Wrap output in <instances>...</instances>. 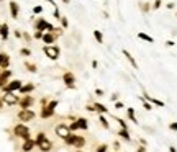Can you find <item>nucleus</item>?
<instances>
[{
    "label": "nucleus",
    "mask_w": 177,
    "mask_h": 152,
    "mask_svg": "<svg viewBox=\"0 0 177 152\" xmlns=\"http://www.w3.org/2000/svg\"><path fill=\"white\" fill-rule=\"evenodd\" d=\"M36 146L40 147L43 152H49L51 149H53V142H51V141L46 137V134H43V133H40L36 136Z\"/></svg>",
    "instance_id": "nucleus-1"
},
{
    "label": "nucleus",
    "mask_w": 177,
    "mask_h": 152,
    "mask_svg": "<svg viewBox=\"0 0 177 152\" xmlns=\"http://www.w3.org/2000/svg\"><path fill=\"white\" fill-rule=\"evenodd\" d=\"M13 133H15V136L18 137H23V139H30V129L25 126V124H16L15 129H13Z\"/></svg>",
    "instance_id": "nucleus-2"
},
{
    "label": "nucleus",
    "mask_w": 177,
    "mask_h": 152,
    "mask_svg": "<svg viewBox=\"0 0 177 152\" xmlns=\"http://www.w3.org/2000/svg\"><path fill=\"white\" fill-rule=\"evenodd\" d=\"M54 131H56V136L61 137V139H67V136L71 134V129H69V126H66V124H58Z\"/></svg>",
    "instance_id": "nucleus-3"
},
{
    "label": "nucleus",
    "mask_w": 177,
    "mask_h": 152,
    "mask_svg": "<svg viewBox=\"0 0 177 152\" xmlns=\"http://www.w3.org/2000/svg\"><path fill=\"white\" fill-rule=\"evenodd\" d=\"M56 106H58V102H56V100H53L49 105L43 108V111H41V118H49V116H53L54 115V108H56Z\"/></svg>",
    "instance_id": "nucleus-4"
},
{
    "label": "nucleus",
    "mask_w": 177,
    "mask_h": 152,
    "mask_svg": "<svg viewBox=\"0 0 177 152\" xmlns=\"http://www.w3.org/2000/svg\"><path fill=\"white\" fill-rule=\"evenodd\" d=\"M44 54H46L49 59L56 61L59 57V47L58 46H44Z\"/></svg>",
    "instance_id": "nucleus-5"
},
{
    "label": "nucleus",
    "mask_w": 177,
    "mask_h": 152,
    "mask_svg": "<svg viewBox=\"0 0 177 152\" xmlns=\"http://www.w3.org/2000/svg\"><path fill=\"white\" fill-rule=\"evenodd\" d=\"M3 102H5L7 105H16V103L20 102V98L13 92H5V95H3Z\"/></svg>",
    "instance_id": "nucleus-6"
},
{
    "label": "nucleus",
    "mask_w": 177,
    "mask_h": 152,
    "mask_svg": "<svg viewBox=\"0 0 177 152\" xmlns=\"http://www.w3.org/2000/svg\"><path fill=\"white\" fill-rule=\"evenodd\" d=\"M18 118L22 119L23 123L31 121V119L34 118V111H31V110H22V111L18 113Z\"/></svg>",
    "instance_id": "nucleus-7"
},
{
    "label": "nucleus",
    "mask_w": 177,
    "mask_h": 152,
    "mask_svg": "<svg viewBox=\"0 0 177 152\" xmlns=\"http://www.w3.org/2000/svg\"><path fill=\"white\" fill-rule=\"evenodd\" d=\"M62 82H64L67 87H74V84H75V77H74V74H71V72H66L64 75H62Z\"/></svg>",
    "instance_id": "nucleus-8"
},
{
    "label": "nucleus",
    "mask_w": 177,
    "mask_h": 152,
    "mask_svg": "<svg viewBox=\"0 0 177 152\" xmlns=\"http://www.w3.org/2000/svg\"><path fill=\"white\" fill-rule=\"evenodd\" d=\"M22 87H23V85H22V82H20V80H13V82H10V84L7 85V87H3V88H5V92H15V90H20Z\"/></svg>",
    "instance_id": "nucleus-9"
},
{
    "label": "nucleus",
    "mask_w": 177,
    "mask_h": 152,
    "mask_svg": "<svg viewBox=\"0 0 177 152\" xmlns=\"http://www.w3.org/2000/svg\"><path fill=\"white\" fill-rule=\"evenodd\" d=\"M36 146V141H33V139H26L25 142H23V152H30L31 149H33V147Z\"/></svg>",
    "instance_id": "nucleus-10"
},
{
    "label": "nucleus",
    "mask_w": 177,
    "mask_h": 152,
    "mask_svg": "<svg viewBox=\"0 0 177 152\" xmlns=\"http://www.w3.org/2000/svg\"><path fill=\"white\" fill-rule=\"evenodd\" d=\"M20 105H22L23 110H28L31 105H33V98L31 96H25L23 100H20Z\"/></svg>",
    "instance_id": "nucleus-11"
},
{
    "label": "nucleus",
    "mask_w": 177,
    "mask_h": 152,
    "mask_svg": "<svg viewBox=\"0 0 177 152\" xmlns=\"http://www.w3.org/2000/svg\"><path fill=\"white\" fill-rule=\"evenodd\" d=\"M123 54H125V57H126V59H128V62H130V64H131V65H133V67H134V69H138V64H136V61H134V57H133V56H131V54H130V53H128V51H126V49H123Z\"/></svg>",
    "instance_id": "nucleus-12"
},
{
    "label": "nucleus",
    "mask_w": 177,
    "mask_h": 152,
    "mask_svg": "<svg viewBox=\"0 0 177 152\" xmlns=\"http://www.w3.org/2000/svg\"><path fill=\"white\" fill-rule=\"evenodd\" d=\"M144 100L149 103H152V105H158V106H164V102H161V100H156V98H152V96H149V95H144Z\"/></svg>",
    "instance_id": "nucleus-13"
},
{
    "label": "nucleus",
    "mask_w": 177,
    "mask_h": 152,
    "mask_svg": "<svg viewBox=\"0 0 177 152\" xmlns=\"http://www.w3.org/2000/svg\"><path fill=\"white\" fill-rule=\"evenodd\" d=\"M77 137L79 136H75V134H69V136H67V139H64L66 141V144H67V146H74V144H75V141H77Z\"/></svg>",
    "instance_id": "nucleus-14"
},
{
    "label": "nucleus",
    "mask_w": 177,
    "mask_h": 152,
    "mask_svg": "<svg viewBox=\"0 0 177 152\" xmlns=\"http://www.w3.org/2000/svg\"><path fill=\"white\" fill-rule=\"evenodd\" d=\"M77 124H79V129H89V123H87L85 118H79Z\"/></svg>",
    "instance_id": "nucleus-15"
},
{
    "label": "nucleus",
    "mask_w": 177,
    "mask_h": 152,
    "mask_svg": "<svg viewBox=\"0 0 177 152\" xmlns=\"http://www.w3.org/2000/svg\"><path fill=\"white\" fill-rule=\"evenodd\" d=\"M38 30H53V25H49V23H46V22H43V20H41L40 23H38Z\"/></svg>",
    "instance_id": "nucleus-16"
},
{
    "label": "nucleus",
    "mask_w": 177,
    "mask_h": 152,
    "mask_svg": "<svg viewBox=\"0 0 177 152\" xmlns=\"http://www.w3.org/2000/svg\"><path fill=\"white\" fill-rule=\"evenodd\" d=\"M118 136H121L125 141H130L131 137H130V133H128V129H120L118 131Z\"/></svg>",
    "instance_id": "nucleus-17"
},
{
    "label": "nucleus",
    "mask_w": 177,
    "mask_h": 152,
    "mask_svg": "<svg viewBox=\"0 0 177 152\" xmlns=\"http://www.w3.org/2000/svg\"><path fill=\"white\" fill-rule=\"evenodd\" d=\"M138 38L140 39H144V41H148V43H154V39H152L149 34H146V33H138Z\"/></svg>",
    "instance_id": "nucleus-18"
},
{
    "label": "nucleus",
    "mask_w": 177,
    "mask_h": 152,
    "mask_svg": "<svg viewBox=\"0 0 177 152\" xmlns=\"http://www.w3.org/2000/svg\"><path fill=\"white\" fill-rule=\"evenodd\" d=\"M33 88H34V85L33 84H28V85H23V87L20 88V92H22V93H30Z\"/></svg>",
    "instance_id": "nucleus-19"
},
{
    "label": "nucleus",
    "mask_w": 177,
    "mask_h": 152,
    "mask_svg": "<svg viewBox=\"0 0 177 152\" xmlns=\"http://www.w3.org/2000/svg\"><path fill=\"white\" fill-rule=\"evenodd\" d=\"M84 144H85V139L79 136V137H77V141H75V144H74V147H75V149H81V147L84 146Z\"/></svg>",
    "instance_id": "nucleus-20"
},
{
    "label": "nucleus",
    "mask_w": 177,
    "mask_h": 152,
    "mask_svg": "<svg viewBox=\"0 0 177 152\" xmlns=\"http://www.w3.org/2000/svg\"><path fill=\"white\" fill-rule=\"evenodd\" d=\"M93 108H95V111H100V113H107V111H108V110H107V106L100 105V103H95V105H93Z\"/></svg>",
    "instance_id": "nucleus-21"
},
{
    "label": "nucleus",
    "mask_w": 177,
    "mask_h": 152,
    "mask_svg": "<svg viewBox=\"0 0 177 152\" xmlns=\"http://www.w3.org/2000/svg\"><path fill=\"white\" fill-rule=\"evenodd\" d=\"M126 111H128V118H130V119H131V121H133V123H138L136 116H134V110H133V108H128Z\"/></svg>",
    "instance_id": "nucleus-22"
},
{
    "label": "nucleus",
    "mask_w": 177,
    "mask_h": 152,
    "mask_svg": "<svg viewBox=\"0 0 177 152\" xmlns=\"http://www.w3.org/2000/svg\"><path fill=\"white\" fill-rule=\"evenodd\" d=\"M43 41H44L46 44H51V43L54 41V36H53V34H49V33H48V34H43Z\"/></svg>",
    "instance_id": "nucleus-23"
},
{
    "label": "nucleus",
    "mask_w": 177,
    "mask_h": 152,
    "mask_svg": "<svg viewBox=\"0 0 177 152\" xmlns=\"http://www.w3.org/2000/svg\"><path fill=\"white\" fill-rule=\"evenodd\" d=\"M140 100L143 102V106H144V110H148V111H149V110H152L151 103H149V102H146V100H144V96H140Z\"/></svg>",
    "instance_id": "nucleus-24"
},
{
    "label": "nucleus",
    "mask_w": 177,
    "mask_h": 152,
    "mask_svg": "<svg viewBox=\"0 0 177 152\" xmlns=\"http://www.w3.org/2000/svg\"><path fill=\"white\" fill-rule=\"evenodd\" d=\"M10 8H12V15H13V18H16V15H18V8H16V3H10Z\"/></svg>",
    "instance_id": "nucleus-25"
},
{
    "label": "nucleus",
    "mask_w": 177,
    "mask_h": 152,
    "mask_svg": "<svg viewBox=\"0 0 177 152\" xmlns=\"http://www.w3.org/2000/svg\"><path fill=\"white\" fill-rule=\"evenodd\" d=\"M93 36H95V39L99 41L100 44L103 43V36H102V33H100V31H93Z\"/></svg>",
    "instance_id": "nucleus-26"
},
{
    "label": "nucleus",
    "mask_w": 177,
    "mask_h": 152,
    "mask_svg": "<svg viewBox=\"0 0 177 152\" xmlns=\"http://www.w3.org/2000/svg\"><path fill=\"white\" fill-rule=\"evenodd\" d=\"M100 123H102V126L105 128V129H108V128H110V124H108V121H107V118H105V116H102V115H100Z\"/></svg>",
    "instance_id": "nucleus-27"
},
{
    "label": "nucleus",
    "mask_w": 177,
    "mask_h": 152,
    "mask_svg": "<svg viewBox=\"0 0 177 152\" xmlns=\"http://www.w3.org/2000/svg\"><path fill=\"white\" fill-rule=\"evenodd\" d=\"M0 34H2V38H7V34H8V26L3 25L2 28H0Z\"/></svg>",
    "instance_id": "nucleus-28"
},
{
    "label": "nucleus",
    "mask_w": 177,
    "mask_h": 152,
    "mask_svg": "<svg viewBox=\"0 0 177 152\" xmlns=\"http://www.w3.org/2000/svg\"><path fill=\"white\" fill-rule=\"evenodd\" d=\"M117 121L120 123V126H121V129H128V124L123 121V119H120V118H117Z\"/></svg>",
    "instance_id": "nucleus-29"
},
{
    "label": "nucleus",
    "mask_w": 177,
    "mask_h": 152,
    "mask_svg": "<svg viewBox=\"0 0 177 152\" xmlns=\"http://www.w3.org/2000/svg\"><path fill=\"white\" fill-rule=\"evenodd\" d=\"M69 129H71V133H72V131H77V129H79V124H77V121H74V123H72L71 126H69Z\"/></svg>",
    "instance_id": "nucleus-30"
},
{
    "label": "nucleus",
    "mask_w": 177,
    "mask_h": 152,
    "mask_svg": "<svg viewBox=\"0 0 177 152\" xmlns=\"http://www.w3.org/2000/svg\"><path fill=\"white\" fill-rule=\"evenodd\" d=\"M107 149H108V147H107L105 144H102V146L97 147V152H107Z\"/></svg>",
    "instance_id": "nucleus-31"
},
{
    "label": "nucleus",
    "mask_w": 177,
    "mask_h": 152,
    "mask_svg": "<svg viewBox=\"0 0 177 152\" xmlns=\"http://www.w3.org/2000/svg\"><path fill=\"white\" fill-rule=\"evenodd\" d=\"M0 75H2V77L5 79V80H7V79H8L10 75H12V72H10V70H5V72H2V74H0Z\"/></svg>",
    "instance_id": "nucleus-32"
},
{
    "label": "nucleus",
    "mask_w": 177,
    "mask_h": 152,
    "mask_svg": "<svg viewBox=\"0 0 177 152\" xmlns=\"http://www.w3.org/2000/svg\"><path fill=\"white\" fill-rule=\"evenodd\" d=\"M169 129H171V131H177V123H171V124H169Z\"/></svg>",
    "instance_id": "nucleus-33"
},
{
    "label": "nucleus",
    "mask_w": 177,
    "mask_h": 152,
    "mask_svg": "<svg viewBox=\"0 0 177 152\" xmlns=\"http://www.w3.org/2000/svg\"><path fill=\"white\" fill-rule=\"evenodd\" d=\"M2 67H8V56L3 59V62H2Z\"/></svg>",
    "instance_id": "nucleus-34"
},
{
    "label": "nucleus",
    "mask_w": 177,
    "mask_h": 152,
    "mask_svg": "<svg viewBox=\"0 0 177 152\" xmlns=\"http://www.w3.org/2000/svg\"><path fill=\"white\" fill-rule=\"evenodd\" d=\"M34 38H38V39H40V38H43V33H41V31L38 30L36 33H34Z\"/></svg>",
    "instance_id": "nucleus-35"
},
{
    "label": "nucleus",
    "mask_w": 177,
    "mask_h": 152,
    "mask_svg": "<svg viewBox=\"0 0 177 152\" xmlns=\"http://www.w3.org/2000/svg\"><path fill=\"white\" fill-rule=\"evenodd\" d=\"M5 82H7V80L2 77V75H0V87H5Z\"/></svg>",
    "instance_id": "nucleus-36"
},
{
    "label": "nucleus",
    "mask_w": 177,
    "mask_h": 152,
    "mask_svg": "<svg viewBox=\"0 0 177 152\" xmlns=\"http://www.w3.org/2000/svg\"><path fill=\"white\" fill-rule=\"evenodd\" d=\"M159 7H161V0H156V2H154V8H159Z\"/></svg>",
    "instance_id": "nucleus-37"
},
{
    "label": "nucleus",
    "mask_w": 177,
    "mask_h": 152,
    "mask_svg": "<svg viewBox=\"0 0 177 152\" xmlns=\"http://www.w3.org/2000/svg\"><path fill=\"white\" fill-rule=\"evenodd\" d=\"M115 106H117V108H123V103H121V102H117Z\"/></svg>",
    "instance_id": "nucleus-38"
},
{
    "label": "nucleus",
    "mask_w": 177,
    "mask_h": 152,
    "mask_svg": "<svg viewBox=\"0 0 177 152\" xmlns=\"http://www.w3.org/2000/svg\"><path fill=\"white\" fill-rule=\"evenodd\" d=\"M5 57H7L5 54H0V65H2V62H3V59H5Z\"/></svg>",
    "instance_id": "nucleus-39"
},
{
    "label": "nucleus",
    "mask_w": 177,
    "mask_h": 152,
    "mask_svg": "<svg viewBox=\"0 0 177 152\" xmlns=\"http://www.w3.org/2000/svg\"><path fill=\"white\" fill-rule=\"evenodd\" d=\"M22 53H23V54H25V56H30V51H28V49H23V51H22Z\"/></svg>",
    "instance_id": "nucleus-40"
},
{
    "label": "nucleus",
    "mask_w": 177,
    "mask_h": 152,
    "mask_svg": "<svg viewBox=\"0 0 177 152\" xmlns=\"http://www.w3.org/2000/svg\"><path fill=\"white\" fill-rule=\"evenodd\" d=\"M169 152H177V151H176V147H169Z\"/></svg>",
    "instance_id": "nucleus-41"
},
{
    "label": "nucleus",
    "mask_w": 177,
    "mask_h": 152,
    "mask_svg": "<svg viewBox=\"0 0 177 152\" xmlns=\"http://www.w3.org/2000/svg\"><path fill=\"white\" fill-rule=\"evenodd\" d=\"M146 149H144V147H140V149H138V152H144Z\"/></svg>",
    "instance_id": "nucleus-42"
},
{
    "label": "nucleus",
    "mask_w": 177,
    "mask_h": 152,
    "mask_svg": "<svg viewBox=\"0 0 177 152\" xmlns=\"http://www.w3.org/2000/svg\"><path fill=\"white\" fill-rule=\"evenodd\" d=\"M75 152H84V151H75Z\"/></svg>",
    "instance_id": "nucleus-43"
},
{
    "label": "nucleus",
    "mask_w": 177,
    "mask_h": 152,
    "mask_svg": "<svg viewBox=\"0 0 177 152\" xmlns=\"http://www.w3.org/2000/svg\"><path fill=\"white\" fill-rule=\"evenodd\" d=\"M64 2H69V0H64Z\"/></svg>",
    "instance_id": "nucleus-44"
},
{
    "label": "nucleus",
    "mask_w": 177,
    "mask_h": 152,
    "mask_svg": "<svg viewBox=\"0 0 177 152\" xmlns=\"http://www.w3.org/2000/svg\"><path fill=\"white\" fill-rule=\"evenodd\" d=\"M49 2H51V3H53V0H49Z\"/></svg>",
    "instance_id": "nucleus-45"
},
{
    "label": "nucleus",
    "mask_w": 177,
    "mask_h": 152,
    "mask_svg": "<svg viewBox=\"0 0 177 152\" xmlns=\"http://www.w3.org/2000/svg\"><path fill=\"white\" fill-rule=\"evenodd\" d=\"M0 28H2V26H0Z\"/></svg>",
    "instance_id": "nucleus-46"
}]
</instances>
